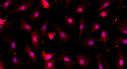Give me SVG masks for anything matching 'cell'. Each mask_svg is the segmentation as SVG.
<instances>
[{
	"mask_svg": "<svg viewBox=\"0 0 127 69\" xmlns=\"http://www.w3.org/2000/svg\"><path fill=\"white\" fill-rule=\"evenodd\" d=\"M34 4V2L32 0L21 2L13 8L9 14H11L16 12L22 13L28 11Z\"/></svg>",
	"mask_w": 127,
	"mask_h": 69,
	"instance_id": "obj_1",
	"label": "cell"
},
{
	"mask_svg": "<svg viewBox=\"0 0 127 69\" xmlns=\"http://www.w3.org/2000/svg\"><path fill=\"white\" fill-rule=\"evenodd\" d=\"M56 60L64 63L66 69H72L76 65L75 62L68 57L67 53L65 52H62Z\"/></svg>",
	"mask_w": 127,
	"mask_h": 69,
	"instance_id": "obj_2",
	"label": "cell"
},
{
	"mask_svg": "<svg viewBox=\"0 0 127 69\" xmlns=\"http://www.w3.org/2000/svg\"><path fill=\"white\" fill-rule=\"evenodd\" d=\"M96 39L91 36L89 34H88L82 41L80 44L82 45L83 48H89L91 49L94 47L98 48H100L95 44Z\"/></svg>",
	"mask_w": 127,
	"mask_h": 69,
	"instance_id": "obj_3",
	"label": "cell"
},
{
	"mask_svg": "<svg viewBox=\"0 0 127 69\" xmlns=\"http://www.w3.org/2000/svg\"><path fill=\"white\" fill-rule=\"evenodd\" d=\"M127 59L124 57L123 51L119 50L116 57V69H125L124 63Z\"/></svg>",
	"mask_w": 127,
	"mask_h": 69,
	"instance_id": "obj_4",
	"label": "cell"
},
{
	"mask_svg": "<svg viewBox=\"0 0 127 69\" xmlns=\"http://www.w3.org/2000/svg\"><path fill=\"white\" fill-rule=\"evenodd\" d=\"M52 25L54 27L55 31L57 33L58 37L62 42H67L69 40L70 35L66 32L61 29L58 25L53 23Z\"/></svg>",
	"mask_w": 127,
	"mask_h": 69,
	"instance_id": "obj_5",
	"label": "cell"
},
{
	"mask_svg": "<svg viewBox=\"0 0 127 69\" xmlns=\"http://www.w3.org/2000/svg\"><path fill=\"white\" fill-rule=\"evenodd\" d=\"M77 62L81 66L86 67L91 62V58L88 54L82 53L76 55Z\"/></svg>",
	"mask_w": 127,
	"mask_h": 69,
	"instance_id": "obj_6",
	"label": "cell"
},
{
	"mask_svg": "<svg viewBox=\"0 0 127 69\" xmlns=\"http://www.w3.org/2000/svg\"><path fill=\"white\" fill-rule=\"evenodd\" d=\"M3 40L8 43L9 52L13 55H17L16 51V44L14 40V35H12L11 37H4Z\"/></svg>",
	"mask_w": 127,
	"mask_h": 69,
	"instance_id": "obj_7",
	"label": "cell"
},
{
	"mask_svg": "<svg viewBox=\"0 0 127 69\" xmlns=\"http://www.w3.org/2000/svg\"><path fill=\"white\" fill-rule=\"evenodd\" d=\"M42 16V13L41 10L37 5L33 11L28 17L27 18L29 19L32 22H34L35 20L41 18Z\"/></svg>",
	"mask_w": 127,
	"mask_h": 69,
	"instance_id": "obj_8",
	"label": "cell"
},
{
	"mask_svg": "<svg viewBox=\"0 0 127 69\" xmlns=\"http://www.w3.org/2000/svg\"><path fill=\"white\" fill-rule=\"evenodd\" d=\"M38 28L35 29L31 33L32 44L35 48L39 49L40 35L38 33Z\"/></svg>",
	"mask_w": 127,
	"mask_h": 69,
	"instance_id": "obj_9",
	"label": "cell"
},
{
	"mask_svg": "<svg viewBox=\"0 0 127 69\" xmlns=\"http://www.w3.org/2000/svg\"><path fill=\"white\" fill-rule=\"evenodd\" d=\"M24 50L29 56L30 62L32 63L34 62L38 65L35 53L32 49L29 43H28L26 44Z\"/></svg>",
	"mask_w": 127,
	"mask_h": 69,
	"instance_id": "obj_10",
	"label": "cell"
},
{
	"mask_svg": "<svg viewBox=\"0 0 127 69\" xmlns=\"http://www.w3.org/2000/svg\"><path fill=\"white\" fill-rule=\"evenodd\" d=\"M87 23L85 22L84 18L83 17H81L79 24V30L78 36L76 43L80 41L83 36L87 27Z\"/></svg>",
	"mask_w": 127,
	"mask_h": 69,
	"instance_id": "obj_11",
	"label": "cell"
},
{
	"mask_svg": "<svg viewBox=\"0 0 127 69\" xmlns=\"http://www.w3.org/2000/svg\"><path fill=\"white\" fill-rule=\"evenodd\" d=\"M109 38L110 37H109V35L108 31L107 30H103L101 32L100 39H96V41L98 42H103L105 49L108 52H110V50L107 45L106 43L109 40Z\"/></svg>",
	"mask_w": 127,
	"mask_h": 69,
	"instance_id": "obj_12",
	"label": "cell"
},
{
	"mask_svg": "<svg viewBox=\"0 0 127 69\" xmlns=\"http://www.w3.org/2000/svg\"><path fill=\"white\" fill-rule=\"evenodd\" d=\"M9 58L11 64L14 67L18 68L20 66L25 65L22 62L21 57L18 55H14L12 57H9Z\"/></svg>",
	"mask_w": 127,
	"mask_h": 69,
	"instance_id": "obj_13",
	"label": "cell"
},
{
	"mask_svg": "<svg viewBox=\"0 0 127 69\" xmlns=\"http://www.w3.org/2000/svg\"><path fill=\"white\" fill-rule=\"evenodd\" d=\"M26 19L22 18L20 21V27L21 30H25L29 33L31 32L32 30L33 25H30L26 22Z\"/></svg>",
	"mask_w": 127,
	"mask_h": 69,
	"instance_id": "obj_14",
	"label": "cell"
},
{
	"mask_svg": "<svg viewBox=\"0 0 127 69\" xmlns=\"http://www.w3.org/2000/svg\"><path fill=\"white\" fill-rule=\"evenodd\" d=\"M92 2L90 1H86L83 0L82 4L78 6L74 12L75 13L80 14L81 13H85L84 10L86 6L89 4H90Z\"/></svg>",
	"mask_w": 127,
	"mask_h": 69,
	"instance_id": "obj_15",
	"label": "cell"
},
{
	"mask_svg": "<svg viewBox=\"0 0 127 69\" xmlns=\"http://www.w3.org/2000/svg\"><path fill=\"white\" fill-rule=\"evenodd\" d=\"M116 27L121 34L127 35V24L126 23L123 22H119Z\"/></svg>",
	"mask_w": 127,
	"mask_h": 69,
	"instance_id": "obj_16",
	"label": "cell"
},
{
	"mask_svg": "<svg viewBox=\"0 0 127 69\" xmlns=\"http://www.w3.org/2000/svg\"><path fill=\"white\" fill-rule=\"evenodd\" d=\"M64 17L65 23L68 27L71 28L75 26L76 23V20L75 18L66 15H64Z\"/></svg>",
	"mask_w": 127,
	"mask_h": 69,
	"instance_id": "obj_17",
	"label": "cell"
},
{
	"mask_svg": "<svg viewBox=\"0 0 127 69\" xmlns=\"http://www.w3.org/2000/svg\"><path fill=\"white\" fill-rule=\"evenodd\" d=\"M55 61L52 59L45 61L44 69H58L55 67Z\"/></svg>",
	"mask_w": 127,
	"mask_h": 69,
	"instance_id": "obj_18",
	"label": "cell"
},
{
	"mask_svg": "<svg viewBox=\"0 0 127 69\" xmlns=\"http://www.w3.org/2000/svg\"><path fill=\"white\" fill-rule=\"evenodd\" d=\"M112 2V1L110 0H107L103 1L101 2L98 13L103 9L110 7Z\"/></svg>",
	"mask_w": 127,
	"mask_h": 69,
	"instance_id": "obj_19",
	"label": "cell"
},
{
	"mask_svg": "<svg viewBox=\"0 0 127 69\" xmlns=\"http://www.w3.org/2000/svg\"><path fill=\"white\" fill-rule=\"evenodd\" d=\"M55 55V53H47L44 50H43L42 52V58L45 61L50 60Z\"/></svg>",
	"mask_w": 127,
	"mask_h": 69,
	"instance_id": "obj_20",
	"label": "cell"
},
{
	"mask_svg": "<svg viewBox=\"0 0 127 69\" xmlns=\"http://www.w3.org/2000/svg\"><path fill=\"white\" fill-rule=\"evenodd\" d=\"M115 43L117 45H127V39L125 37H116Z\"/></svg>",
	"mask_w": 127,
	"mask_h": 69,
	"instance_id": "obj_21",
	"label": "cell"
},
{
	"mask_svg": "<svg viewBox=\"0 0 127 69\" xmlns=\"http://www.w3.org/2000/svg\"><path fill=\"white\" fill-rule=\"evenodd\" d=\"M14 21H10L8 22L5 23L3 25H0V32H3L4 30L8 29L11 28L14 23Z\"/></svg>",
	"mask_w": 127,
	"mask_h": 69,
	"instance_id": "obj_22",
	"label": "cell"
},
{
	"mask_svg": "<svg viewBox=\"0 0 127 69\" xmlns=\"http://www.w3.org/2000/svg\"><path fill=\"white\" fill-rule=\"evenodd\" d=\"M101 55L100 53L96 55V57L97 60L98 67L99 69H105L104 65L101 60Z\"/></svg>",
	"mask_w": 127,
	"mask_h": 69,
	"instance_id": "obj_23",
	"label": "cell"
},
{
	"mask_svg": "<svg viewBox=\"0 0 127 69\" xmlns=\"http://www.w3.org/2000/svg\"><path fill=\"white\" fill-rule=\"evenodd\" d=\"M49 20V19H47L44 24L42 25V27L39 29V30L42 33L43 41L44 40L45 35V33L46 32L48 26Z\"/></svg>",
	"mask_w": 127,
	"mask_h": 69,
	"instance_id": "obj_24",
	"label": "cell"
},
{
	"mask_svg": "<svg viewBox=\"0 0 127 69\" xmlns=\"http://www.w3.org/2000/svg\"><path fill=\"white\" fill-rule=\"evenodd\" d=\"M102 26L99 23H93L91 24V31L93 32L102 28Z\"/></svg>",
	"mask_w": 127,
	"mask_h": 69,
	"instance_id": "obj_25",
	"label": "cell"
},
{
	"mask_svg": "<svg viewBox=\"0 0 127 69\" xmlns=\"http://www.w3.org/2000/svg\"><path fill=\"white\" fill-rule=\"evenodd\" d=\"M13 0H7L5 2L2 4H0V7H3V9L5 11H6L7 9L10 5L13 4L14 2Z\"/></svg>",
	"mask_w": 127,
	"mask_h": 69,
	"instance_id": "obj_26",
	"label": "cell"
},
{
	"mask_svg": "<svg viewBox=\"0 0 127 69\" xmlns=\"http://www.w3.org/2000/svg\"><path fill=\"white\" fill-rule=\"evenodd\" d=\"M39 3L41 6L44 8L47 9L50 8V5L46 0H40Z\"/></svg>",
	"mask_w": 127,
	"mask_h": 69,
	"instance_id": "obj_27",
	"label": "cell"
},
{
	"mask_svg": "<svg viewBox=\"0 0 127 69\" xmlns=\"http://www.w3.org/2000/svg\"><path fill=\"white\" fill-rule=\"evenodd\" d=\"M110 11V10L109 9L103 10V11L101 12L99 14V15L101 17L103 18L107 17L108 16V12Z\"/></svg>",
	"mask_w": 127,
	"mask_h": 69,
	"instance_id": "obj_28",
	"label": "cell"
},
{
	"mask_svg": "<svg viewBox=\"0 0 127 69\" xmlns=\"http://www.w3.org/2000/svg\"><path fill=\"white\" fill-rule=\"evenodd\" d=\"M56 35V34L55 33L51 32L47 33V34H45V35L48 36L50 40H52L54 39Z\"/></svg>",
	"mask_w": 127,
	"mask_h": 69,
	"instance_id": "obj_29",
	"label": "cell"
},
{
	"mask_svg": "<svg viewBox=\"0 0 127 69\" xmlns=\"http://www.w3.org/2000/svg\"><path fill=\"white\" fill-rule=\"evenodd\" d=\"M103 61L105 64V66L106 69H111L110 66L108 63L107 59L105 57Z\"/></svg>",
	"mask_w": 127,
	"mask_h": 69,
	"instance_id": "obj_30",
	"label": "cell"
},
{
	"mask_svg": "<svg viewBox=\"0 0 127 69\" xmlns=\"http://www.w3.org/2000/svg\"><path fill=\"white\" fill-rule=\"evenodd\" d=\"M7 15L5 16L4 19H2L0 18V25H3L5 24V22L7 21Z\"/></svg>",
	"mask_w": 127,
	"mask_h": 69,
	"instance_id": "obj_31",
	"label": "cell"
},
{
	"mask_svg": "<svg viewBox=\"0 0 127 69\" xmlns=\"http://www.w3.org/2000/svg\"><path fill=\"white\" fill-rule=\"evenodd\" d=\"M4 63L5 61L1 60H0V69H6L4 64Z\"/></svg>",
	"mask_w": 127,
	"mask_h": 69,
	"instance_id": "obj_32",
	"label": "cell"
},
{
	"mask_svg": "<svg viewBox=\"0 0 127 69\" xmlns=\"http://www.w3.org/2000/svg\"><path fill=\"white\" fill-rule=\"evenodd\" d=\"M72 0H65V2L66 4V7L67 10H68V9H69V3Z\"/></svg>",
	"mask_w": 127,
	"mask_h": 69,
	"instance_id": "obj_33",
	"label": "cell"
},
{
	"mask_svg": "<svg viewBox=\"0 0 127 69\" xmlns=\"http://www.w3.org/2000/svg\"><path fill=\"white\" fill-rule=\"evenodd\" d=\"M123 21L127 24V18L123 19Z\"/></svg>",
	"mask_w": 127,
	"mask_h": 69,
	"instance_id": "obj_34",
	"label": "cell"
},
{
	"mask_svg": "<svg viewBox=\"0 0 127 69\" xmlns=\"http://www.w3.org/2000/svg\"><path fill=\"white\" fill-rule=\"evenodd\" d=\"M57 0H54V1H55V3L57 5L58 4V3H57Z\"/></svg>",
	"mask_w": 127,
	"mask_h": 69,
	"instance_id": "obj_35",
	"label": "cell"
},
{
	"mask_svg": "<svg viewBox=\"0 0 127 69\" xmlns=\"http://www.w3.org/2000/svg\"><path fill=\"white\" fill-rule=\"evenodd\" d=\"M30 69H37L36 68H31Z\"/></svg>",
	"mask_w": 127,
	"mask_h": 69,
	"instance_id": "obj_36",
	"label": "cell"
},
{
	"mask_svg": "<svg viewBox=\"0 0 127 69\" xmlns=\"http://www.w3.org/2000/svg\"></svg>",
	"mask_w": 127,
	"mask_h": 69,
	"instance_id": "obj_37",
	"label": "cell"
}]
</instances>
